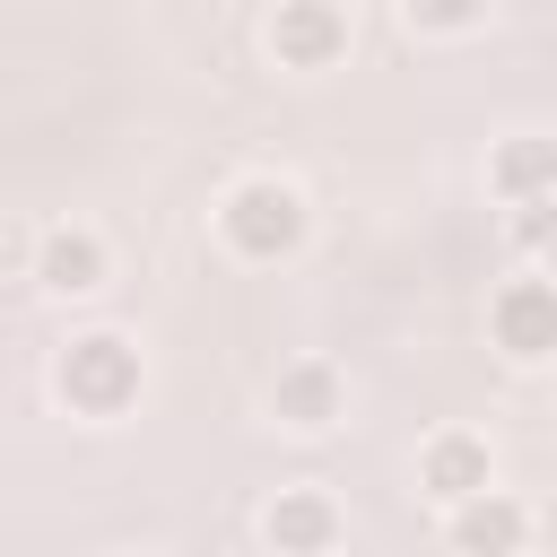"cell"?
<instances>
[{
  "mask_svg": "<svg viewBox=\"0 0 557 557\" xmlns=\"http://www.w3.org/2000/svg\"><path fill=\"white\" fill-rule=\"evenodd\" d=\"M305 191L296 183H278V174H244L226 200H218V235H226V252L235 261H287L296 244H305Z\"/></svg>",
  "mask_w": 557,
  "mask_h": 557,
  "instance_id": "1",
  "label": "cell"
},
{
  "mask_svg": "<svg viewBox=\"0 0 557 557\" xmlns=\"http://www.w3.org/2000/svg\"><path fill=\"white\" fill-rule=\"evenodd\" d=\"M52 392H61V409H78V418H122V409L139 400V348H131L122 331H78V339H61V357H52Z\"/></svg>",
  "mask_w": 557,
  "mask_h": 557,
  "instance_id": "2",
  "label": "cell"
},
{
  "mask_svg": "<svg viewBox=\"0 0 557 557\" xmlns=\"http://www.w3.org/2000/svg\"><path fill=\"white\" fill-rule=\"evenodd\" d=\"M487 339H496L513 366L557 357V278H505L496 305H487Z\"/></svg>",
  "mask_w": 557,
  "mask_h": 557,
  "instance_id": "3",
  "label": "cell"
},
{
  "mask_svg": "<svg viewBox=\"0 0 557 557\" xmlns=\"http://www.w3.org/2000/svg\"><path fill=\"white\" fill-rule=\"evenodd\" d=\"M270 418L296 426V435H331V426L348 418V383H339V366H322V357L278 366V383H270Z\"/></svg>",
  "mask_w": 557,
  "mask_h": 557,
  "instance_id": "4",
  "label": "cell"
},
{
  "mask_svg": "<svg viewBox=\"0 0 557 557\" xmlns=\"http://www.w3.org/2000/svg\"><path fill=\"white\" fill-rule=\"evenodd\" d=\"M348 52V17L331 0H278L270 17V61L278 70H331Z\"/></svg>",
  "mask_w": 557,
  "mask_h": 557,
  "instance_id": "5",
  "label": "cell"
},
{
  "mask_svg": "<svg viewBox=\"0 0 557 557\" xmlns=\"http://www.w3.org/2000/svg\"><path fill=\"white\" fill-rule=\"evenodd\" d=\"M418 487L444 505V513H461L470 496H487L496 487V461H487V435H461V426H444L426 453H418Z\"/></svg>",
  "mask_w": 557,
  "mask_h": 557,
  "instance_id": "6",
  "label": "cell"
},
{
  "mask_svg": "<svg viewBox=\"0 0 557 557\" xmlns=\"http://www.w3.org/2000/svg\"><path fill=\"white\" fill-rule=\"evenodd\" d=\"M444 540H453V557H522L531 505L505 496V487H487V496H470L461 513H444Z\"/></svg>",
  "mask_w": 557,
  "mask_h": 557,
  "instance_id": "7",
  "label": "cell"
},
{
  "mask_svg": "<svg viewBox=\"0 0 557 557\" xmlns=\"http://www.w3.org/2000/svg\"><path fill=\"white\" fill-rule=\"evenodd\" d=\"M261 540H270L278 557H331V548H339V505H331L322 487H278L270 513H261Z\"/></svg>",
  "mask_w": 557,
  "mask_h": 557,
  "instance_id": "8",
  "label": "cell"
},
{
  "mask_svg": "<svg viewBox=\"0 0 557 557\" xmlns=\"http://www.w3.org/2000/svg\"><path fill=\"white\" fill-rule=\"evenodd\" d=\"M487 191H496L505 209L557 200V139H548V131H513V139H496V157H487Z\"/></svg>",
  "mask_w": 557,
  "mask_h": 557,
  "instance_id": "9",
  "label": "cell"
},
{
  "mask_svg": "<svg viewBox=\"0 0 557 557\" xmlns=\"http://www.w3.org/2000/svg\"><path fill=\"white\" fill-rule=\"evenodd\" d=\"M35 278H44L52 296H96V287H104V244H96L87 226H52V235L35 244Z\"/></svg>",
  "mask_w": 557,
  "mask_h": 557,
  "instance_id": "10",
  "label": "cell"
},
{
  "mask_svg": "<svg viewBox=\"0 0 557 557\" xmlns=\"http://www.w3.org/2000/svg\"><path fill=\"white\" fill-rule=\"evenodd\" d=\"M505 235H513L522 252H540V244H557V200H531V209H513V218H505Z\"/></svg>",
  "mask_w": 557,
  "mask_h": 557,
  "instance_id": "11",
  "label": "cell"
},
{
  "mask_svg": "<svg viewBox=\"0 0 557 557\" xmlns=\"http://www.w3.org/2000/svg\"><path fill=\"white\" fill-rule=\"evenodd\" d=\"M479 9H409V35H470Z\"/></svg>",
  "mask_w": 557,
  "mask_h": 557,
  "instance_id": "12",
  "label": "cell"
},
{
  "mask_svg": "<svg viewBox=\"0 0 557 557\" xmlns=\"http://www.w3.org/2000/svg\"><path fill=\"white\" fill-rule=\"evenodd\" d=\"M131 557H148V548H131Z\"/></svg>",
  "mask_w": 557,
  "mask_h": 557,
  "instance_id": "13",
  "label": "cell"
}]
</instances>
